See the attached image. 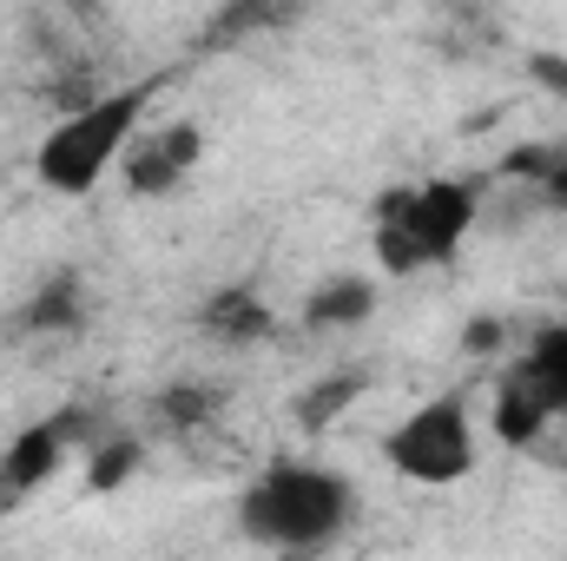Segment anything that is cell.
Wrapping results in <instances>:
<instances>
[{
  "mask_svg": "<svg viewBox=\"0 0 567 561\" xmlns=\"http://www.w3.org/2000/svg\"><path fill=\"white\" fill-rule=\"evenodd\" d=\"M357 522V482L330 462H271L238 496V529L258 549L278 555H317Z\"/></svg>",
  "mask_w": 567,
  "mask_h": 561,
  "instance_id": "1",
  "label": "cell"
},
{
  "mask_svg": "<svg viewBox=\"0 0 567 561\" xmlns=\"http://www.w3.org/2000/svg\"><path fill=\"white\" fill-rule=\"evenodd\" d=\"M158 100V80H133V86H106L93 100H80L73 113H60L47 126V140L33 145V178L60 198H86L106 185V172H120L126 140L145 126Z\"/></svg>",
  "mask_w": 567,
  "mask_h": 561,
  "instance_id": "2",
  "label": "cell"
},
{
  "mask_svg": "<svg viewBox=\"0 0 567 561\" xmlns=\"http://www.w3.org/2000/svg\"><path fill=\"white\" fill-rule=\"evenodd\" d=\"M482 218V192L468 178H423V185H396L377 198L370 218V252L390 278H416L435 272L462 252V238Z\"/></svg>",
  "mask_w": 567,
  "mask_h": 561,
  "instance_id": "3",
  "label": "cell"
},
{
  "mask_svg": "<svg viewBox=\"0 0 567 561\" xmlns=\"http://www.w3.org/2000/svg\"><path fill=\"white\" fill-rule=\"evenodd\" d=\"M383 456L403 482L416 489H455L468 469H475V410L468 397H423L416 410L383 429Z\"/></svg>",
  "mask_w": 567,
  "mask_h": 561,
  "instance_id": "4",
  "label": "cell"
},
{
  "mask_svg": "<svg viewBox=\"0 0 567 561\" xmlns=\"http://www.w3.org/2000/svg\"><path fill=\"white\" fill-rule=\"evenodd\" d=\"M205 159V133L198 120H165V126H140L126 152H120V178L133 198H172Z\"/></svg>",
  "mask_w": 567,
  "mask_h": 561,
  "instance_id": "5",
  "label": "cell"
},
{
  "mask_svg": "<svg viewBox=\"0 0 567 561\" xmlns=\"http://www.w3.org/2000/svg\"><path fill=\"white\" fill-rule=\"evenodd\" d=\"M73 449H86V436H80L73 410H66V417H47V422H27V429L0 449V496L20 509L40 482H53V476L66 469Z\"/></svg>",
  "mask_w": 567,
  "mask_h": 561,
  "instance_id": "6",
  "label": "cell"
},
{
  "mask_svg": "<svg viewBox=\"0 0 567 561\" xmlns=\"http://www.w3.org/2000/svg\"><path fill=\"white\" fill-rule=\"evenodd\" d=\"M297 317H303V330H317V337H343V330H357V324H370V317H377V284L357 278V272L317 278Z\"/></svg>",
  "mask_w": 567,
  "mask_h": 561,
  "instance_id": "7",
  "label": "cell"
},
{
  "mask_svg": "<svg viewBox=\"0 0 567 561\" xmlns=\"http://www.w3.org/2000/svg\"><path fill=\"white\" fill-rule=\"evenodd\" d=\"M198 330L212 344H225V350H258L278 330V317H271V304L258 290H212L205 310H198Z\"/></svg>",
  "mask_w": 567,
  "mask_h": 561,
  "instance_id": "8",
  "label": "cell"
},
{
  "mask_svg": "<svg viewBox=\"0 0 567 561\" xmlns=\"http://www.w3.org/2000/svg\"><path fill=\"white\" fill-rule=\"evenodd\" d=\"M508 370H515L542 404H548V417L567 422V317H561V324H548V330H542L515 364H508Z\"/></svg>",
  "mask_w": 567,
  "mask_h": 561,
  "instance_id": "9",
  "label": "cell"
},
{
  "mask_svg": "<svg viewBox=\"0 0 567 561\" xmlns=\"http://www.w3.org/2000/svg\"><path fill=\"white\" fill-rule=\"evenodd\" d=\"M80 324H86V284H80V272L47 278L20 304V330L27 337H73Z\"/></svg>",
  "mask_w": 567,
  "mask_h": 561,
  "instance_id": "10",
  "label": "cell"
},
{
  "mask_svg": "<svg viewBox=\"0 0 567 561\" xmlns=\"http://www.w3.org/2000/svg\"><path fill=\"white\" fill-rule=\"evenodd\" d=\"M548 429H555L548 404H542L515 370H508V377L495 384V442H508V449H535Z\"/></svg>",
  "mask_w": 567,
  "mask_h": 561,
  "instance_id": "11",
  "label": "cell"
},
{
  "mask_svg": "<svg viewBox=\"0 0 567 561\" xmlns=\"http://www.w3.org/2000/svg\"><path fill=\"white\" fill-rule=\"evenodd\" d=\"M363 397V370H343V377H323V384H310L303 397H297V422L317 436V429H330V422L343 417L350 404Z\"/></svg>",
  "mask_w": 567,
  "mask_h": 561,
  "instance_id": "12",
  "label": "cell"
},
{
  "mask_svg": "<svg viewBox=\"0 0 567 561\" xmlns=\"http://www.w3.org/2000/svg\"><path fill=\"white\" fill-rule=\"evenodd\" d=\"M145 462L140 436H100V442H86V482L106 496V489H120V482H133Z\"/></svg>",
  "mask_w": 567,
  "mask_h": 561,
  "instance_id": "13",
  "label": "cell"
},
{
  "mask_svg": "<svg viewBox=\"0 0 567 561\" xmlns=\"http://www.w3.org/2000/svg\"><path fill=\"white\" fill-rule=\"evenodd\" d=\"M158 417H165V429H198V422H212L218 417V397L205 390V384H178V390H165L158 397Z\"/></svg>",
  "mask_w": 567,
  "mask_h": 561,
  "instance_id": "14",
  "label": "cell"
},
{
  "mask_svg": "<svg viewBox=\"0 0 567 561\" xmlns=\"http://www.w3.org/2000/svg\"><path fill=\"white\" fill-rule=\"evenodd\" d=\"M488 344L502 350V324H488V317H482V324H468V350H475V357H488Z\"/></svg>",
  "mask_w": 567,
  "mask_h": 561,
  "instance_id": "15",
  "label": "cell"
}]
</instances>
